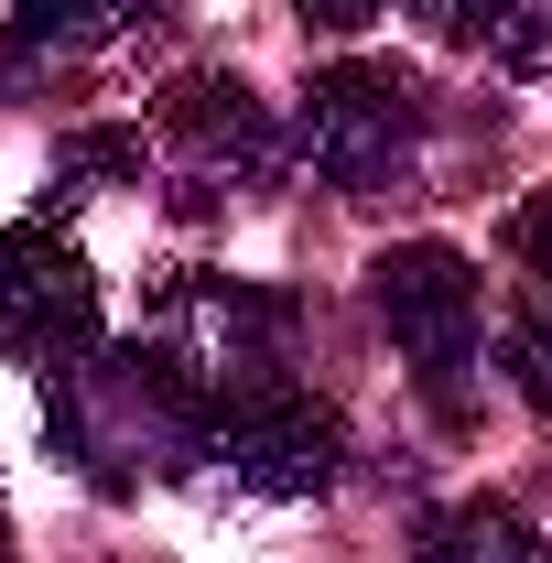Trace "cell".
<instances>
[{
    "mask_svg": "<svg viewBox=\"0 0 552 563\" xmlns=\"http://www.w3.org/2000/svg\"><path fill=\"white\" fill-rule=\"evenodd\" d=\"M44 433L98 498H131L217 455V401L163 347H87L76 368L44 379Z\"/></svg>",
    "mask_w": 552,
    "mask_h": 563,
    "instance_id": "6da1fadb",
    "label": "cell"
},
{
    "mask_svg": "<svg viewBox=\"0 0 552 563\" xmlns=\"http://www.w3.org/2000/svg\"><path fill=\"white\" fill-rule=\"evenodd\" d=\"M292 336H303V303L272 292V282H228V272H174L163 303H152V347L174 357L207 401H239V390H272L292 368Z\"/></svg>",
    "mask_w": 552,
    "mask_h": 563,
    "instance_id": "7a4b0ae2",
    "label": "cell"
},
{
    "mask_svg": "<svg viewBox=\"0 0 552 563\" xmlns=\"http://www.w3.org/2000/svg\"><path fill=\"white\" fill-rule=\"evenodd\" d=\"M368 314H379V336L412 357L422 401L444 422H466V390H477V261L466 250H444V239H401V250H379L368 261Z\"/></svg>",
    "mask_w": 552,
    "mask_h": 563,
    "instance_id": "3957f363",
    "label": "cell"
},
{
    "mask_svg": "<svg viewBox=\"0 0 552 563\" xmlns=\"http://www.w3.org/2000/svg\"><path fill=\"white\" fill-rule=\"evenodd\" d=\"M422 131H433L422 87L401 66H379V55L325 66L314 87H303V109H292V152H303L336 196H390V185L422 163Z\"/></svg>",
    "mask_w": 552,
    "mask_h": 563,
    "instance_id": "277c9868",
    "label": "cell"
},
{
    "mask_svg": "<svg viewBox=\"0 0 552 563\" xmlns=\"http://www.w3.org/2000/svg\"><path fill=\"white\" fill-rule=\"evenodd\" d=\"M152 174L185 217H217L281 174V120L239 76H174L152 109Z\"/></svg>",
    "mask_w": 552,
    "mask_h": 563,
    "instance_id": "5b68a950",
    "label": "cell"
},
{
    "mask_svg": "<svg viewBox=\"0 0 552 563\" xmlns=\"http://www.w3.org/2000/svg\"><path fill=\"white\" fill-rule=\"evenodd\" d=\"M98 347V272L55 217L0 228V357L11 368H76Z\"/></svg>",
    "mask_w": 552,
    "mask_h": 563,
    "instance_id": "8992f818",
    "label": "cell"
},
{
    "mask_svg": "<svg viewBox=\"0 0 552 563\" xmlns=\"http://www.w3.org/2000/svg\"><path fill=\"white\" fill-rule=\"evenodd\" d=\"M217 466L239 488H261V498H314V488L346 477V422L303 379L239 390V401H217Z\"/></svg>",
    "mask_w": 552,
    "mask_h": 563,
    "instance_id": "52a82bcc",
    "label": "cell"
},
{
    "mask_svg": "<svg viewBox=\"0 0 552 563\" xmlns=\"http://www.w3.org/2000/svg\"><path fill=\"white\" fill-rule=\"evenodd\" d=\"M163 22V0H11V44L66 66V55H98V44H131Z\"/></svg>",
    "mask_w": 552,
    "mask_h": 563,
    "instance_id": "ba28073f",
    "label": "cell"
},
{
    "mask_svg": "<svg viewBox=\"0 0 552 563\" xmlns=\"http://www.w3.org/2000/svg\"><path fill=\"white\" fill-rule=\"evenodd\" d=\"M444 44H487L509 76H552V0H412Z\"/></svg>",
    "mask_w": 552,
    "mask_h": 563,
    "instance_id": "9c48e42d",
    "label": "cell"
},
{
    "mask_svg": "<svg viewBox=\"0 0 552 563\" xmlns=\"http://www.w3.org/2000/svg\"><path fill=\"white\" fill-rule=\"evenodd\" d=\"M422 563H552V542L520 498H455L422 520Z\"/></svg>",
    "mask_w": 552,
    "mask_h": 563,
    "instance_id": "30bf717a",
    "label": "cell"
},
{
    "mask_svg": "<svg viewBox=\"0 0 552 563\" xmlns=\"http://www.w3.org/2000/svg\"><path fill=\"white\" fill-rule=\"evenodd\" d=\"M141 163H152V141L141 131H76L55 152V196H87V185H141Z\"/></svg>",
    "mask_w": 552,
    "mask_h": 563,
    "instance_id": "8fae6325",
    "label": "cell"
},
{
    "mask_svg": "<svg viewBox=\"0 0 552 563\" xmlns=\"http://www.w3.org/2000/svg\"><path fill=\"white\" fill-rule=\"evenodd\" d=\"M498 368H509V390H520V401L552 422V292H542V282H531V303L509 314V347H498Z\"/></svg>",
    "mask_w": 552,
    "mask_h": 563,
    "instance_id": "7c38bea8",
    "label": "cell"
},
{
    "mask_svg": "<svg viewBox=\"0 0 552 563\" xmlns=\"http://www.w3.org/2000/svg\"><path fill=\"white\" fill-rule=\"evenodd\" d=\"M509 250H520V272L552 292V185H542V196H531L520 217H509Z\"/></svg>",
    "mask_w": 552,
    "mask_h": 563,
    "instance_id": "4fadbf2b",
    "label": "cell"
},
{
    "mask_svg": "<svg viewBox=\"0 0 552 563\" xmlns=\"http://www.w3.org/2000/svg\"><path fill=\"white\" fill-rule=\"evenodd\" d=\"M292 11H303V22H325V33H357V22H379L390 0H292Z\"/></svg>",
    "mask_w": 552,
    "mask_h": 563,
    "instance_id": "5bb4252c",
    "label": "cell"
}]
</instances>
